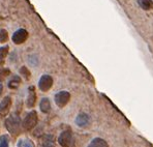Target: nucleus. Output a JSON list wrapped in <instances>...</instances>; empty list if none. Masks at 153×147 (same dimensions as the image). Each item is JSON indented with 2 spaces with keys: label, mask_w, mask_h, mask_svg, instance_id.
Segmentation results:
<instances>
[{
  "label": "nucleus",
  "mask_w": 153,
  "mask_h": 147,
  "mask_svg": "<svg viewBox=\"0 0 153 147\" xmlns=\"http://www.w3.org/2000/svg\"><path fill=\"white\" fill-rule=\"evenodd\" d=\"M5 128L13 136H18L20 134V128H21V118L19 114L13 113L10 115L5 120Z\"/></svg>",
  "instance_id": "nucleus-1"
},
{
  "label": "nucleus",
  "mask_w": 153,
  "mask_h": 147,
  "mask_svg": "<svg viewBox=\"0 0 153 147\" xmlns=\"http://www.w3.org/2000/svg\"><path fill=\"white\" fill-rule=\"evenodd\" d=\"M38 121V117H37V113L34 110L30 111L28 114L26 115L25 119L23 120V128L25 131H31L33 128H35Z\"/></svg>",
  "instance_id": "nucleus-2"
},
{
  "label": "nucleus",
  "mask_w": 153,
  "mask_h": 147,
  "mask_svg": "<svg viewBox=\"0 0 153 147\" xmlns=\"http://www.w3.org/2000/svg\"><path fill=\"white\" fill-rule=\"evenodd\" d=\"M71 101V94L68 91H59L58 93L55 94V104L59 108H63L68 104V101Z\"/></svg>",
  "instance_id": "nucleus-3"
},
{
  "label": "nucleus",
  "mask_w": 153,
  "mask_h": 147,
  "mask_svg": "<svg viewBox=\"0 0 153 147\" xmlns=\"http://www.w3.org/2000/svg\"><path fill=\"white\" fill-rule=\"evenodd\" d=\"M58 143L62 147H71V143H73V134L71 131H63L58 137Z\"/></svg>",
  "instance_id": "nucleus-4"
},
{
  "label": "nucleus",
  "mask_w": 153,
  "mask_h": 147,
  "mask_svg": "<svg viewBox=\"0 0 153 147\" xmlns=\"http://www.w3.org/2000/svg\"><path fill=\"white\" fill-rule=\"evenodd\" d=\"M53 86V78L49 75H44L38 81V87L42 92H47Z\"/></svg>",
  "instance_id": "nucleus-5"
},
{
  "label": "nucleus",
  "mask_w": 153,
  "mask_h": 147,
  "mask_svg": "<svg viewBox=\"0 0 153 147\" xmlns=\"http://www.w3.org/2000/svg\"><path fill=\"white\" fill-rule=\"evenodd\" d=\"M10 108H12V98L7 96L0 101V116L5 117L10 112Z\"/></svg>",
  "instance_id": "nucleus-6"
},
{
  "label": "nucleus",
  "mask_w": 153,
  "mask_h": 147,
  "mask_svg": "<svg viewBox=\"0 0 153 147\" xmlns=\"http://www.w3.org/2000/svg\"><path fill=\"white\" fill-rule=\"evenodd\" d=\"M27 38H28V32H27V30H25V29H19V30H17L13 34L12 40L16 45H21L23 43H25Z\"/></svg>",
  "instance_id": "nucleus-7"
},
{
  "label": "nucleus",
  "mask_w": 153,
  "mask_h": 147,
  "mask_svg": "<svg viewBox=\"0 0 153 147\" xmlns=\"http://www.w3.org/2000/svg\"><path fill=\"white\" fill-rule=\"evenodd\" d=\"M35 103H36V93H35V88L34 86H30L28 88V96L26 99V106L31 109L34 107Z\"/></svg>",
  "instance_id": "nucleus-8"
},
{
  "label": "nucleus",
  "mask_w": 153,
  "mask_h": 147,
  "mask_svg": "<svg viewBox=\"0 0 153 147\" xmlns=\"http://www.w3.org/2000/svg\"><path fill=\"white\" fill-rule=\"evenodd\" d=\"M76 124L80 128H87L90 124V116L86 113H80L76 117Z\"/></svg>",
  "instance_id": "nucleus-9"
},
{
  "label": "nucleus",
  "mask_w": 153,
  "mask_h": 147,
  "mask_svg": "<svg viewBox=\"0 0 153 147\" xmlns=\"http://www.w3.org/2000/svg\"><path fill=\"white\" fill-rule=\"evenodd\" d=\"M39 108H40V111L45 114H48L49 112L51 111V101L49 98H42L39 103Z\"/></svg>",
  "instance_id": "nucleus-10"
},
{
  "label": "nucleus",
  "mask_w": 153,
  "mask_h": 147,
  "mask_svg": "<svg viewBox=\"0 0 153 147\" xmlns=\"http://www.w3.org/2000/svg\"><path fill=\"white\" fill-rule=\"evenodd\" d=\"M87 147H109L107 141L102 138H94Z\"/></svg>",
  "instance_id": "nucleus-11"
},
{
  "label": "nucleus",
  "mask_w": 153,
  "mask_h": 147,
  "mask_svg": "<svg viewBox=\"0 0 153 147\" xmlns=\"http://www.w3.org/2000/svg\"><path fill=\"white\" fill-rule=\"evenodd\" d=\"M40 147H54V138L52 135L44 136L42 142H40Z\"/></svg>",
  "instance_id": "nucleus-12"
},
{
  "label": "nucleus",
  "mask_w": 153,
  "mask_h": 147,
  "mask_svg": "<svg viewBox=\"0 0 153 147\" xmlns=\"http://www.w3.org/2000/svg\"><path fill=\"white\" fill-rule=\"evenodd\" d=\"M138 4L144 10H151L153 8L152 0H138Z\"/></svg>",
  "instance_id": "nucleus-13"
},
{
  "label": "nucleus",
  "mask_w": 153,
  "mask_h": 147,
  "mask_svg": "<svg viewBox=\"0 0 153 147\" xmlns=\"http://www.w3.org/2000/svg\"><path fill=\"white\" fill-rule=\"evenodd\" d=\"M20 84H21V79H20V77L15 76L8 81L7 85H8V88H10V89H16V88L19 87Z\"/></svg>",
  "instance_id": "nucleus-14"
},
{
  "label": "nucleus",
  "mask_w": 153,
  "mask_h": 147,
  "mask_svg": "<svg viewBox=\"0 0 153 147\" xmlns=\"http://www.w3.org/2000/svg\"><path fill=\"white\" fill-rule=\"evenodd\" d=\"M8 50H10V48L7 46H4L0 48V65L4 62V59H5V57L8 54Z\"/></svg>",
  "instance_id": "nucleus-15"
},
{
  "label": "nucleus",
  "mask_w": 153,
  "mask_h": 147,
  "mask_svg": "<svg viewBox=\"0 0 153 147\" xmlns=\"http://www.w3.org/2000/svg\"><path fill=\"white\" fill-rule=\"evenodd\" d=\"M10 144V138L7 135L0 136V147H8Z\"/></svg>",
  "instance_id": "nucleus-16"
},
{
  "label": "nucleus",
  "mask_w": 153,
  "mask_h": 147,
  "mask_svg": "<svg viewBox=\"0 0 153 147\" xmlns=\"http://www.w3.org/2000/svg\"><path fill=\"white\" fill-rule=\"evenodd\" d=\"M8 40V33L5 29H0V43L4 44Z\"/></svg>",
  "instance_id": "nucleus-17"
},
{
  "label": "nucleus",
  "mask_w": 153,
  "mask_h": 147,
  "mask_svg": "<svg viewBox=\"0 0 153 147\" xmlns=\"http://www.w3.org/2000/svg\"><path fill=\"white\" fill-rule=\"evenodd\" d=\"M20 75L23 76L26 80H29V79H30V76H31L30 72H29V69H27L26 66H22L21 69H20Z\"/></svg>",
  "instance_id": "nucleus-18"
},
{
  "label": "nucleus",
  "mask_w": 153,
  "mask_h": 147,
  "mask_svg": "<svg viewBox=\"0 0 153 147\" xmlns=\"http://www.w3.org/2000/svg\"><path fill=\"white\" fill-rule=\"evenodd\" d=\"M8 75H10V69H0V82H1L2 79H4L5 77H7Z\"/></svg>",
  "instance_id": "nucleus-19"
},
{
  "label": "nucleus",
  "mask_w": 153,
  "mask_h": 147,
  "mask_svg": "<svg viewBox=\"0 0 153 147\" xmlns=\"http://www.w3.org/2000/svg\"><path fill=\"white\" fill-rule=\"evenodd\" d=\"M22 143L20 144V146L21 147H33V145H32V143H31L29 140H23V141H21Z\"/></svg>",
  "instance_id": "nucleus-20"
},
{
  "label": "nucleus",
  "mask_w": 153,
  "mask_h": 147,
  "mask_svg": "<svg viewBox=\"0 0 153 147\" xmlns=\"http://www.w3.org/2000/svg\"><path fill=\"white\" fill-rule=\"evenodd\" d=\"M2 91H3V85H2V83L0 82V96L2 94Z\"/></svg>",
  "instance_id": "nucleus-21"
}]
</instances>
